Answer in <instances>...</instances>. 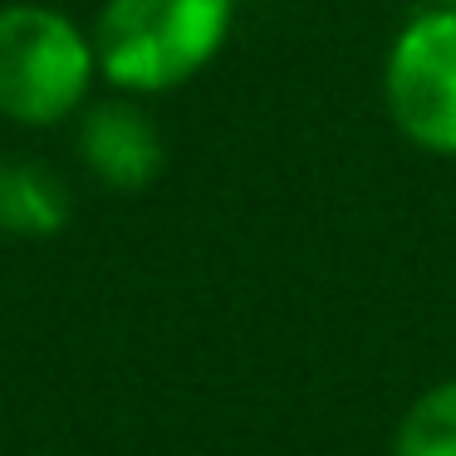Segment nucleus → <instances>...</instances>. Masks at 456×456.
Here are the masks:
<instances>
[{"mask_svg":"<svg viewBox=\"0 0 456 456\" xmlns=\"http://www.w3.org/2000/svg\"><path fill=\"white\" fill-rule=\"evenodd\" d=\"M226 35L231 0H109L94 60L118 89L162 94L207 69Z\"/></svg>","mask_w":456,"mask_h":456,"instance_id":"1","label":"nucleus"},{"mask_svg":"<svg viewBox=\"0 0 456 456\" xmlns=\"http://www.w3.org/2000/svg\"><path fill=\"white\" fill-rule=\"evenodd\" d=\"M94 74V50L64 15L40 5L0 11V113L30 128L69 118Z\"/></svg>","mask_w":456,"mask_h":456,"instance_id":"2","label":"nucleus"},{"mask_svg":"<svg viewBox=\"0 0 456 456\" xmlns=\"http://www.w3.org/2000/svg\"><path fill=\"white\" fill-rule=\"evenodd\" d=\"M397 133L432 158H456V11L427 5L397 30L383 69Z\"/></svg>","mask_w":456,"mask_h":456,"instance_id":"3","label":"nucleus"},{"mask_svg":"<svg viewBox=\"0 0 456 456\" xmlns=\"http://www.w3.org/2000/svg\"><path fill=\"white\" fill-rule=\"evenodd\" d=\"M79 148H84V162L94 167V177L118 191H138L162 172V138L128 103L94 109L79 133Z\"/></svg>","mask_w":456,"mask_h":456,"instance_id":"4","label":"nucleus"},{"mask_svg":"<svg viewBox=\"0 0 456 456\" xmlns=\"http://www.w3.org/2000/svg\"><path fill=\"white\" fill-rule=\"evenodd\" d=\"M69 221V191L54 172L35 162H0V231L11 236H54Z\"/></svg>","mask_w":456,"mask_h":456,"instance_id":"5","label":"nucleus"},{"mask_svg":"<svg viewBox=\"0 0 456 456\" xmlns=\"http://www.w3.org/2000/svg\"><path fill=\"white\" fill-rule=\"evenodd\" d=\"M393 456H456V378L427 387L403 412Z\"/></svg>","mask_w":456,"mask_h":456,"instance_id":"6","label":"nucleus"},{"mask_svg":"<svg viewBox=\"0 0 456 456\" xmlns=\"http://www.w3.org/2000/svg\"><path fill=\"white\" fill-rule=\"evenodd\" d=\"M432 11H456V0H427Z\"/></svg>","mask_w":456,"mask_h":456,"instance_id":"7","label":"nucleus"}]
</instances>
